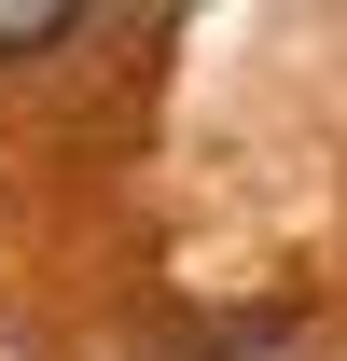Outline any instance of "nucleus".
Here are the masks:
<instances>
[{
    "instance_id": "1",
    "label": "nucleus",
    "mask_w": 347,
    "mask_h": 361,
    "mask_svg": "<svg viewBox=\"0 0 347 361\" xmlns=\"http://www.w3.org/2000/svg\"><path fill=\"white\" fill-rule=\"evenodd\" d=\"M181 361H305V334H292V319H209Z\"/></svg>"
},
{
    "instance_id": "2",
    "label": "nucleus",
    "mask_w": 347,
    "mask_h": 361,
    "mask_svg": "<svg viewBox=\"0 0 347 361\" xmlns=\"http://www.w3.org/2000/svg\"><path fill=\"white\" fill-rule=\"evenodd\" d=\"M70 28H84L70 0H0V70H14V56H56Z\"/></svg>"
}]
</instances>
